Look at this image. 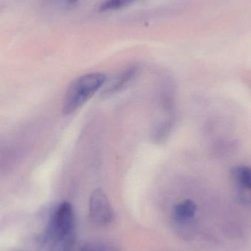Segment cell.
<instances>
[{
    "label": "cell",
    "mask_w": 251,
    "mask_h": 251,
    "mask_svg": "<svg viewBox=\"0 0 251 251\" xmlns=\"http://www.w3.org/2000/svg\"><path fill=\"white\" fill-rule=\"evenodd\" d=\"M197 206L191 200L180 202L174 206L173 218L177 223H184L191 220L196 215Z\"/></svg>",
    "instance_id": "5b68a950"
},
{
    "label": "cell",
    "mask_w": 251,
    "mask_h": 251,
    "mask_svg": "<svg viewBox=\"0 0 251 251\" xmlns=\"http://www.w3.org/2000/svg\"><path fill=\"white\" fill-rule=\"evenodd\" d=\"M237 199L245 204L251 203V187H237Z\"/></svg>",
    "instance_id": "9c48e42d"
},
{
    "label": "cell",
    "mask_w": 251,
    "mask_h": 251,
    "mask_svg": "<svg viewBox=\"0 0 251 251\" xmlns=\"http://www.w3.org/2000/svg\"><path fill=\"white\" fill-rule=\"evenodd\" d=\"M135 1H137V0H106L100 5V10L101 11L117 10V9L128 5Z\"/></svg>",
    "instance_id": "ba28073f"
},
{
    "label": "cell",
    "mask_w": 251,
    "mask_h": 251,
    "mask_svg": "<svg viewBox=\"0 0 251 251\" xmlns=\"http://www.w3.org/2000/svg\"><path fill=\"white\" fill-rule=\"evenodd\" d=\"M45 1L51 5L63 7V6L72 5L77 2L79 0H45Z\"/></svg>",
    "instance_id": "30bf717a"
},
{
    "label": "cell",
    "mask_w": 251,
    "mask_h": 251,
    "mask_svg": "<svg viewBox=\"0 0 251 251\" xmlns=\"http://www.w3.org/2000/svg\"><path fill=\"white\" fill-rule=\"evenodd\" d=\"M106 81L101 72H92L76 78L69 85L63 101V113L72 114L80 108L100 88Z\"/></svg>",
    "instance_id": "7a4b0ae2"
},
{
    "label": "cell",
    "mask_w": 251,
    "mask_h": 251,
    "mask_svg": "<svg viewBox=\"0 0 251 251\" xmlns=\"http://www.w3.org/2000/svg\"><path fill=\"white\" fill-rule=\"evenodd\" d=\"M137 73L138 68L137 66H131L121 72L110 81V83L103 91L102 95L104 97H108L119 92L135 78Z\"/></svg>",
    "instance_id": "277c9868"
},
{
    "label": "cell",
    "mask_w": 251,
    "mask_h": 251,
    "mask_svg": "<svg viewBox=\"0 0 251 251\" xmlns=\"http://www.w3.org/2000/svg\"><path fill=\"white\" fill-rule=\"evenodd\" d=\"M90 217L94 224L105 226L113 222L114 212L107 195L101 189L94 190L90 197Z\"/></svg>",
    "instance_id": "3957f363"
},
{
    "label": "cell",
    "mask_w": 251,
    "mask_h": 251,
    "mask_svg": "<svg viewBox=\"0 0 251 251\" xmlns=\"http://www.w3.org/2000/svg\"><path fill=\"white\" fill-rule=\"evenodd\" d=\"M75 212L69 202L60 203L51 214L44 234L45 251H72L76 243Z\"/></svg>",
    "instance_id": "6da1fadb"
},
{
    "label": "cell",
    "mask_w": 251,
    "mask_h": 251,
    "mask_svg": "<svg viewBox=\"0 0 251 251\" xmlns=\"http://www.w3.org/2000/svg\"><path fill=\"white\" fill-rule=\"evenodd\" d=\"M80 251H119L112 243L100 240L87 242L81 248Z\"/></svg>",
    "instance_id": "52a82bcc"
},
{
    "label": "cell",
    "mask_w": 251,
    "mask_h": 251,
    "mask_svg": "<svg viewBox=\"0 0 251 251\" xmlns=\"http://www.w3.org/2000/svg\"><path fill=\"white\" fill-rule=\"evenodd\" d=\"M231 175L237 187H251V168L240 165L231 169Z\"/></svg>",
    "instance_id": "8992f818"
}]
</instances>
